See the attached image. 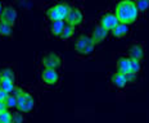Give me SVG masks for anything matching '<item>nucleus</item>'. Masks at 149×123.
I'll return each instance as SVG.
<instances>
[{"label": "nucleus", "mask_w": 149, "mask_h": 123, "mask_svg": "<svg viewBox=\"0 0 149 123\" xmlns=\"http://www.w3.org/2000/svg\"><path fill=\"white\" fill-rule=\"evenodd\" d=\"M41 64L44 68H49V69H57L62 66V59L61 55L58 53H48L42 57L41 59Z\"/></svg>", "instance_id": "nucleus-6"}, {"label": "nucleus", "mask_w": 149, "mask_h": 123, "mask_svg": "<svg viewBox=\"0 0 149 123\" xmlns=\"http://www.w3.org/2000/svg\"><path fill=\"white\" fill-rule=\"evenodd\" d=\"M0 77H4V78H8L10 81L15 82V75H14L13 69H10V68H5V69L0 70Z\"/></svg>", "instance_id": "nucleus-19"}, {"label": "nucleus", "mask_w": 149, "mask_h": 123, "mask_svg": "<svg viewBox=\"0 0 149 123\" xmlns=\"http://www.w3.org/2000/svg\"><path fill=\"white\" fill-rule=\"evenodd\" d=\"M108 35H109V32H108V31L105 30L104 27H102L100 24H97V26L93 28L90 37L93 39V41H94L95 45H98V44H102V42H104L105 40H107Z\"/></svg>", "instance_id": "nucleus-10"}, {"label": "nucleus", "mask_w": 149, "mask_h": 123, "mask_svg": "<svg viewBox=\"0 0 149 123\" xmlns=\"http://www.w3.org/2000/svg\"><path fill=\"white\" fill-rule=\"evenodd\" d=\"M99 24H100L102 27H104L108 32H112V31L120 24V21L114 13H105V14L102 15L100 23Z\"/></svg>", "instance_id": "nucleus-7"}, {"label": "nucleus", "mask_w": 149, "mask_h": 123, "mask_svg": "<svg viewBox=\"0 0 149 123\" xmlns=\"http://www.w3.org/2000/svg\"><path fill=\"white\" fill-rule=\"evenodd\" d=\"M64 27H66V21H58V22H53L50 24V33L52 36H55V37H61L62 32H63Z\"/></svg>", "instance_id": "nucleus-15"}, {"label": "nucleus", "mask_w": 149, "mask_h": 123, "mask_svg": "<svg viewBox=\"0 0 149 123\" xmlns=\"http://www.w3.org/2000/svg\"><path fill=\"white\" fill-rule=\"evenodd\" d=\"M136 8H138L139 13H145L149 9V0H140V1H136Z\"/></svg>", "instance_id": "nucleus-22"}, {"label": "nucleus", "mask_w": 149, "mask_h": 123, "mask_svg": "<svg viewBox=\"0 0 149 123\" xmlns=\"http://www.w3.org/2000/svg\"><path fill=\"white\" fill-rule=\"evenodd\" d=\"M13 94L17 96V109L21 113H29L35 108V99L30 92L22 90L19 87H15Z\"/></svg>", "instance_id": "nucleus-2"}, {"label": "nucleus", "mask_w": 149, "mask_h": 123, "mask_svg": "<svg viewBox=\"0 0 149 123\" xmlns=\"http://www.w3.org/2000/svg\"><path fill=\"white\" fill-rule=\"evenodd\" d=\"M59 72L57 69H49V68H42L40 72V79L41 82L46 86H55L59 82Z\"/></svg>", "instance_id": "nucleus-5"}, {"label": "nucleus", "mask_w": 149, "mask_h": 123, "mask_svg": "<svg viewBox=\"0 0 149 123\" xmlns=\"http://www.w3.org/2000/svg\"><path fill=\"white\" fill-rule=\"evenodd\" d=\"M144 57V48L140 44H132L129 48V58L136 60H141Z\"/></svg>", "instance_id": "nucleus-13"}, {"label": "nucleus", "mask_w": 149, "mask_h": 123, "mask_svg": "<svg viewBox=\"0 0 149 123\" xmlns=\"http://www.w3.org/2000/svg\"><path fill=\"white\" fill-rule=\"evenodd\" d=\"M3 9H4V7H3V4L0 3V15H1V13H3Z\"/></svg>", "instance_id": "nucleus-27"}, {"label": "nucleus", "mask_w": 149, "mask_h": 123, "mask_svg": "<svg viewBox=\"0 0 149 123\" xmlns=\"http://www.w3.org/2000/svg\"><path fill=\"white\" fill-rule=\"evenodd\" d=\"M114 14L117 15L120 23H125V24H132L138 21L139 13L138 8H136V4L131 0H125V1H120L118 4L116 5V10H114Z\"/></svg>", "instance_id": "nucleus-1"}, {"label": "nucleus", "mask_w": 149, "mask_h": 123, "mask_svg": "<svg viewBox=\"0 0 149 123\" xmlns=\"http://www.w3.org/2000/svg\"><path fill=\"white\" fill-rule=\"evenodd\" d=\"M94 50H95V44L89 35H81L77 37L76 44H74V51L79 55L88 57V55H91L94 53Z\"/></svg>", "instance_id": "nucleus-4"}, {"label": "nucleus", "mask_w": 149, "mask_h": 123, "mask_svg": "<svg viewBox=\"0 0 149 123\" xmlns=\"http://www.w3.org/2000/svg\"><path fill=\"white\" fill-rule=\"evenodd\" d=\"M111 33H112V36L116 39L126 37V36H129V33H130V26L129 24H125V23H120Z\"/></svg>", "instance_id": "nucleus-14"}, {"label": "nucleus", "mask_w": 149, "mask_h": 123, "mask_svg": "<svg viewBox=\"0 0 149 123\" xmlns=\"http://www.w3.org/2000/svg\"><path fill=\"white\" fill-rule=\"evenodd\" d=\"M5 110H8V108H7V104H5V101H0V113L5 112Z\"/></svg>", "instance_id": "nucleus-26"}, {"label": "nucleus", "mask_w": 149, "mask_h": 123, "mask_svg": "<svg viewBox=\"0 0 149 123\" xmlns=\"http://www.w3.org/2000/svg\"><path fill=\"white\" fill-rule=\"evenodd\" d=\"M5 104H7L8 109H14L17 108V96L14 94H9L7 100H5Z\"/></svg>", "instance_id": "nucleus-20"}, {"label": "nucleus", "mask_w": 149, "mask_h": 123, "mask_svg": "<svg viewBox=\"0 0 149 123\" xmlns=\"http://www.w3.org/2000/svg\"><path fill=\"white\" fill-rule=\"evenodd\" d=\"M111 82L114 87L120 88V90L121 88H125L126 85L129 84V81H127V76L121 75V73H118V72L113 73V75L111 76Z\"/></svg>", "instance_id": "nucleus-12"}, {"label": "nucleus", "mask_w": 149, "mask_h": 123, "mask_svg": "<svg viewBox=\"0 0 149 123\" xmlns=\"http://www.w3.org/2000/svg\"><path fill=\"white\" fill-rule=\"evenodd\" d=\"M84 21V13L81 9L79 8H71L70 10V14H68L67 19H66V23L70 24V26H73V27H77L82 23Z\"/></svg>", "instance_id": "nucleus-9"}, {"label": "nucleus", "mask_w": 149, "mask_h": 123, "mask_svg": "<svg viewBox=\"0 0 149 123\" xmlns=\"http://www.w3.org/2000/svg\"><path fill=\"white\" fill-rule=\"evenodd\" d=\"M117 72L121 75L130 76L132 75V69H131V59L127 57H121L117 60Z\"/></svg>", "instance_id": "nucleus-11"}, {"label": "nucleus", "mask_w": 149, "mask_h": 123, "mask_svg": "<svg viewBox=\"0 0 149 123\" xmlns=\"http://www.w3.org/2000/svg\"><path fill=\"white\" fill-rule=\"evenodd\" d=\"M74 28H76V27L70 26V24L66 23V27H64V30H63V32H62V35H61L59 39H62V40H70L73 36V33H74Z\"/></svg>", "instance_id": "nucleus-17"}, {"label": "nucleus", "mask_w": 149, "mask_h": 123, "mask_svg": "<svg viewBox=\"0 0 149 123\" xmlns=\"http://www.w3.org/2000/svg\"><path fill=\"white\" fill-rule=\"evenodd\" d=\"M0 88L3 91H5L7 94H12L15 90V82L10 81L8 78H4V77H0Z\"/></svg>", "instance_id": "nucleus-16"}, {"label": "nucleus", "mask_w": 149, "mask_h": 123, "mask_svg": "<svg viewBox=\"0 0 149 123\" xmlns=\"http://www.w3.org/2000/svg\"><path fill=\"white\" fill-rule=\"evenodd\" d=\"M18 18V13H17V9H15L13 5H5L4 9H3V13L0 15V21L3 22L10 24L12 27L14 26L15 21Z\"/></svg>", "instance_id": "nucleus-8"}, {"label": "nucleus", "mask_w": 149, "mask_h": 123, "mask_svg": "<svg viewBox=\"0 0 149 123\" xmlns=\"http://www.w3.org/2000/svg\"><path fill=\"white\" fill-rule=\"evenodd\" d=\"M0 123H13V114L9 110L0 113Z\"/></svg>", "instance_id": "nucleus-21"}, {"label": "nucleus", "mask_w": 149, "mask_h": 123, "mask_svg": "<svg viewBox=\"0 0 149 123\" xmlns=\"http://www.w3.org/2000/svg\"><path fill=\"white\" fill-rule=\"evenodd\" d=\"M8 95H9V94H7L5 91H3L1 88H0V101H5V100H7Z\"/></svg>", "instance_id": "nucleus-25"}, {"label": "nucleus", "mask_w": 149, "mask_h": 123, "mask_svg": "<svg viewBox=\"0 0 149 123\" xmlns=\"http://www.w3.org/2000/svg\"><path fill=\"white\" fill-rule=\"evenodd\" d=\"M71 7L67 3H58V4L52 5L46 10V17L50 22H58V21H66L68 14H70Z\"/></svg>", "instance_id": "nucleus-3"}, {"label": "nucleus", "mask_w": 149, "mask_h": 123, "mask_svg": "<svg viewBox=\"0 0 149 123\" xmlns=\"http://www.w3.org/2000/svg\"><path fill=\"white\" fill-rule=\"evenodd\" d=\"M131 59V58H130ZM131 69H132V75H139V72L141 70V60H136L131 59Z\"/></svg>", "instance_id": "nucleus-23"}, {"label": "nucleus", "mask_w": 149, "mask_h": 123, "mask_svg": "<svg viewBox=\"0 0 149 123\" xmlns=\"http://www.w3.org/2000/svg\"><path fill=\"white\" fill-rule=\"evenodd\" d=\"M12 31H13V27H12L10 24L0 21V35L1 36H10Z\"/></svg>", "instance_id": "nucleus-18"}, {"label": "nucleus", "mask_w": 149, "mask_h": 123, "mask_svg": "<svg viewBox=\"0 0 149 123\" xmlns=\"http://www.w3.org/2000/svg\"><path fill=\"white\" fill-rule=\"evenodd\" d=\"M13 123H23V113L17 112L13 114Z\"/></svg>", "instance_id": "nucleus-24"}]
</instances>
